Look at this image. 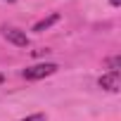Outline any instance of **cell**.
I'll use <instances>...</instances> for the list:
<instances>
[{"label": "cell", "mask_w": 121, "mask_h": 121, "mask_svg": "<svg viewBox=\"0 0 121 121\" xmlns=\"http://www.w3.org/2000/svg\"><path fill=\"white\" fill-rule=\"evenodd\" d=\"M97 86H100V88H104V90H112V93H116V90L121 88V76H119V71H109V74L100 76Z\"/></svg>", "instance_id": "cell-3"}, {"label": "cell", "mask_w": 121, "mask_h": 121, "mask_svg": "<svg viewBox=\"0 0 121 121\" xmlns=\"http://www.w3.org/2000/svg\"><path fill=\"white\" fill-rule=\"evenodd\" d=\"M109 3H112V5L116 7V5H121V0H109Z\"/></svg>", "instance_id": "cell-7"}, {"label": "cell", "mask_w": 121, "mask_h": 121, "mask_svg": "<svg viewBox=\"0 0 121 121\" xmlns=\"http://www.w3.org/2000/svg\"><path fill=\"white\" fill-rule=\"evenodd\" d=\"M22 121H48V119H45V114H33V116H26Z\"/></svg>", "instance_id": "cell-6"}, {"label": "cell", "mask_w": 121, "mask_h": 121, "mask_svg": "<svg viewBox=\"0 0 121 121\" xmlns=\"http://www.w3.org/2000/svg\"><path fill=\"white\" fill-rule=\"evenodd\" d=\"M57 19H59V14H57V12H52L50 17H45V19H40V22H38V24L33 26V31H36V33H40V31H45L48 26H52V24H55Z\"/></svg>", "instance_id": "cell-4"}, {"label": "cell", "mask_w": 121, "mask_h": 121, "mask_svg": "<svg viewBox=\"0 0 121 121\" xmlns=\"http://www.w3.org/2000/svg\"><path fill=\"white\" fill-rule=\"evenodd\" d=\"M3 81H5V76H3V74H0V83H3Z\"/></svg>", "instance_id": "cell-8"}, {"label": "cell", "mask_w": 121, "mask_h": 121, "mask_svg": "<svg viewBox=\"0 0 121 121\" xmlns=\"http://www.w3.org/2000/svg\"><path fill=\"white\" fill-rule=\"evenodd\" d=\"M57 69H59L57 64H52V62H43V64H33V67H26V69L22 71V76H24L26 81H38V78H45V76L55 74Z\"/></svg>", "instance_id": "cell-1"}, {"label": "cell", "mask_w": 121, "mask_h": 121, "mask_svg": "<svg viewBox=\"0 0 121 121\" xmlns=\"http://www.w3.org/2000/svg\"><path fill=\"white\" fill-rule=\"evenodd\" d=\"M7 3H14V0H7Z\"/></svg>", "instance_id": "cell-9"}, {"label": "cell", "mask_w": 121, "mask_h": 121, "mask_svg": "<svg viewBox=\"0 0 121 121\" xmlns=\"http://www.w3.org/2000/svg\"><path fill=\"white\" fill-rule=\"evenodd\" d=\"M3 36H5L12 45H17V48H26V45H29V36H26L24 31L14 29V26H3Z\"/></svg>", "instance_id": "cell-2"}, {"label": "cell", "mask_w": 121, "mask_h": 121, "mask_svg": "<svg viewBox=\"0 0 121 121\" xmlns=\"http://www.w3.org/2000/svg\"><path fill=\"white\" fill-rule=\"evenodd\" d=\"M107 67H109V71H119V67H121V57L116 55V57H109L107 59Z\"/></svg>", "instance_id": "cell-5"}]
</instances>
